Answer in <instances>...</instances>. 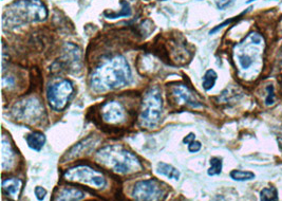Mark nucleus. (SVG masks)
I'll return each instance as SVG.
<instances>
[{"mask_svg": "<svg viewBox=\"0 0 282 201\" xmlns=\"http://www.w3.org/2000/svg\"><path fill=\"white\" fill-rule=\"evenodd\" d=\"M131 81V69L127 60L116 55L96 67L90 77V85L96 92H107L127 86Z\"/></svg>", "mask_w": 282, "mask_h": 201, "instance_id": "1", "label": "nucleus"}, {"mask_svg": "<svg viewBox=\"0 0 282 201\" xmlns=\"http://www.w3.org/2000/svg\"><path fill=\"white\" fill-rule=\"evenodd\" d=\"M264 39L257 32H252L234 49V58L244 77H255L261 71L264 53Z\"/></svg>", "mask_w": 282, "mask_h": 201, "instance_id": "2", "label": "nucleus"}, {"mask_svg": "<svg viewBox=\"0 0 282 201\" xmlns=\"http://www.w3.org/2000/svg\"><path fill=\"white\" fill-rule=\"evenodd\" d=\"M47 17V7L40 0H17L6 9L3 26L5 29H14L31 22L43 21Z\"/></svg>", "mask_w": 282, "mask_h": 201, "instance_id": "3", "label": "nucleus"}, {"mask_svg": "<svg viewBox=\"0 0 282 201\" xmlns=\"http://www.w3.org/2000/svg\"><path fill=\"white\" fill-rule=\"evenodd\" d=\"M95 160L116 174L130 175L142 171L143 166L138 157L121 145H107L100 148Z\"/></svg>", "mask_w": 282, "mask_h": 201, "instance_id": "4", "label": "nucleus"}, {"mask_svg": "<svg viewBox=\"0 0 282 201\" xmlns=\"http://www.w3.org/2000/svg\"><path fill=\"white\" fill-rule=\"evenodd\" d=\"M163 99L160 89L151 88L146 92L143 100V107L140 115L141 125L147 128L155 127L161 120Z\"/></svg>", "mask_w": 282, "mask_h": 201, "instance_id": "5", "label": "nucleus"}, {"mask_svg": "<svg viewBox=\"0 0 282 201\" xmlns=\"http://www.w3.org/2000/svg\"><path fill=\"white\" fill-rule=\"evenodd\" d=\"M12 115L18 122L34 125L42 120L44 108L37 97H27L16 102L12 108Z\"/></svg>", "mask_w": 282, "mask_h": 201, "instance_id": "6", "label": "nucleus"}, {"mask_svg": "<svg viewBox=\"0 0 282 201\" xmlns=\"http://www.w3.org/2000/svg\"><path fill=\"white\" fill-rule=\"evenodd\" d=\"M64 178L67 181L83 183L95 188H103L107 184L104 175L88 165H77L67 170Z\"/></svg>", "mask_w": 282, "mask_h": 201, "instance_id": "7", "label": "nucleus"}, {"mask_svg": "<svg viewBox=\"0 0 282 201\" xmlns=\"http://www.w3.org/2000/svg\"><path fill=\"white\" fill-rule=\"evenodd\" d=\"M74 93V87L68 80H60L52 83L47 89L49 105L55 111H62L70 102Z\"/></svg>", "mask_w": 282, "mask_h": 201, "instance_id": "8", "label": "nucleus"}, {"mask_svg": "<svg viewBox=\"0 0 282 201\" xmlns=\"http://www.w3.org/2000/svg\"><path fill=\"white\" fill-rule=\"evenodd\" d=\"M131 196L133 199L140 201L160 200L164 196V188L155 179L143 180L134 184Z\"/></svg>", "mask_w": 282, "mask_h": 201, "instance_id": "9", "label": "nucleus"}, {"mask_svg": "<svg viewBox=\"0 0 282 201\" xmlns=\"http://www.w3.org/2000/svg\"><path fill=\"white\" fill-rule=\"evenodd\" d=\"M172 93L179 105H186L191 108L202 107V104L197 99L195 94L191 92L190 89L185 85L178 84L173 86Z\"/></svg>", "mask_w": 282, "mask_h": 201, "instance_id": "10", "label": "nucleus"}, {"mask_svg": "<svg viewBox=\"0 0 282 201\" xmlns=\"http://www.w3.org/2000/svg\"><path fill=\"white\" fill-rule=\"evenodd\" d=\"M125 109L116 100L106 103L101 108V118L108 124H120L125 120Z\"/></svg>", "mask_w": 282, "mask_h": 201, "instance_id": "11", "label": "nucleus"}, {"mask_svg": "<svg viewBox=\"0 0 282 201\" xmlns=\"http://www.w3.org/2000/svg\"><path fill=\"white\" fill-rule=\"evenodd\" d=\"M15 162V153L10 141L4 136L2 139V166L4 171L12 169Z\"/></svg>", "mask_w": 282, "mask_h": 201, "instance_id": "12", "label": "nucleus"}, {"mask_svg": "<svg viewBox=\"0 0 282 201\" xmlns=\"http://www.w3.org/2000/svg\"><path fill=\"white\" fill-rule=\"evenodd\" d=\"M95 142L96 141H95L94 137L93 138L90 137V138H87V139L81 141L80 143L75 144L74 146L67 153V155L65 156V159L70 160V159H73L75 157H78V156L83 155L86 152H89L92 147H94Z\"/></svg>", "mask_w": 282, "mask_h": 201, "instance_id": "13", "label": "nucleus"}, {"mask_svg": "<svg viewBox=\"0 0 282 201\" xmlns=\"http://www.w3.org/2000/svg\"><path fill=\"white\" fill-rule=\"evenodd\" d=\"M22 187V181L17 178H9L3 181V192L10 198L17 199Z\"/></svg>", "mask_w": 282, "mask_h": 201, "instance_id": "14", "label": "nucleus"}, {"mask_svg": "<svg viewBox=\"0 0 282 201\" xmlns=\"http://www.w3.org/2000/svg\"><path fill=\"white\" fill-rule=\"evenodd\" d=\"M85 193L81 189L75 188V187H64L58 194V197H55V200H82L85 198Z\"/></svg>", "mask_w": 282, "mask_h": 201, "instance_id": "15", "label": "nucleus"}, {"mask_svg": "<svg viewBox=\"0 0 282 201\" xmlns=\"http://www.w3.org/2000/svg\"><path fill=\"white\" fill-rule=\"evenodd\" d=\"M26 141L28 146L31 149L35 152H40L43 147V145L46 144V136H44L42 132L33 131L26 137Z\"/></svg>", "mask_w": 282, "mask_h": 201, "instance_id": "16", "label": "nucleus"}, {"mask_svg": "<svg viewBox=\"0 0 282 201\" xmlns=\"http://www.w3.org/2000/svg\"><path fill=\"white\" fill-rule=\"evenodd\" d=\"M156 172L167 177L168 179H172V180H176L178 181L179 178H180V172L174 167L171 164H167L164 162H160L156 166Z\"/></svg>", "mask_w": 282, "mask_h": 201, "instance_id": "17", "label": "nucleus"}, {"mask_svg": "<svg viewBox=\"0 0 282 201\" xmlns=\"http://www.w3.org/2000/svg\"><path fill=\"white\" fill-rule=\"evenodd\" d=\"M122 7L123 8H122L120 12H108V11H106V12H104V15L109 19H117V18H120V17L130 16L131 15V9H130L129 4L126 3V2H123Z\"/></svg>", "mask_w": 282, "mask_h": 201, "instance_id": "18", "label": "nucleus"}, {"mask_svg": "<svg viewBox=\"0 0 282 201\" xmlns=\"http://www.w3.org/2000/svg\"><path fill=\"white\" fill-rule=\"evenodd\" d=\"M231 178L235 181H250L255 179V174L249 171H240V170H235L232 171L230 174Z\"/></svg>", "mask_w": 282, "mask_h": 201, "instance_id": "19", "label": "nucleus"}, {"mask_svg": "<svg viewBox=\"0 0 282 201\" xmlns=\"http://www.w3.org/2000/svg\"><path fill=\"white\" fill-rule=\"evenodd\" d=\"M217 79H218V74L216 73L215 70L212 69L207 70L206 73L204 74V77H203V88H204L206 91L210 90V89H212L213 86H215Z\"/></svg>", "mask_w": 282, "mask_h": 201, "instance_id": "20", "label": "nucleus"}, {"mask_svg": "<svg viewBox=\"0 0 282 201\" xmlns=\"http://www.w3.org/2000/svg\"><path fill=\"white\" fill-rule=\"evenodd\" d=\"M223 162L222 159L219 157H213L210 159V167L207 172L208 176H217L220 175L222 172Z\"/></svg>", "mask_w": 282, "mask_h": 201, "instance_id": "21", "label": "nucleus"}, {"mask_svg": "<svg viewBox=\"0 0 282 201\" xmlns=\"http://www.w3.org/2000/svg\"><path fill=\"white\" fill-rule=\"evenodd\" d=\"M260 199L262 201L278 200V192H277L276 187H264L260 192Z\"/></svg>", "mask_w": 282, "mask_h": 201, "instance_id": "22", "label": "nucleus"}, {"mask_svg": "<svg viewBox=\"0 0 282 201\" xmlns=\"http://www.w3.org/2000/svg\"><path fill=\"white\" fill-rule=\"evenodd\" d=\"M266 90H267V96L265 98V104L266 105H273L274 102H275V94H274V87L273 86H268L266 88Z\"/></svg>", "mask_w": 282, "mask_h": 201, "instance_id": "23", "label": "nucleus"}, {"mask_svg": "<svg viewBox=\"0 0 282 201\" xmlns=\"http://www.w3.org/2000/svg\"><path fill=\"white\" fill-rule=\"evenodd\" d=\"M246 12H247V11H245V12H244V13H242V14H241L240 16H242V15H244V14H245ZM240 16H238V17H234V18H232V19H229V20H227V21H224V22H223V24H221V25H219V26H217L216 28H213V29H212V30H211V31H210L209 33H210V34H213V33H216L217 31H219L220 29H222V28H224V27H225V26H227V25H230V24H232V22H233V21H235L236 19H238V18H240Z\"/></svg>", "mask_w": 282, "mask_h": 201, "instance_id": "24", "label": "nucleus"}, {"mask_svg": "<svg viewBox=\"0 0 282 201\" xmlns=\"http://www.w3.org/2000/svg\"><path fill=\"white\" fill-rule=\"evenodd\" d=\"M235 0H217V8L219 10H225L233 6Z\"/></svg>", "mask_w": 282, "mask_h": 201, "instance_id": "25", "label": "nucleus"}, {"mask_svg": "<svg viewBox=\"0 0 282 201\" xmlns=\"http://www.w3.org/2000/svg\"><path fill=\"white\" fill-rule=\"evenodd\" d=\"M34 193H35V196L38 200H43L44 197L47 196V189L41 186H36L35 189H34Z\"/></svg>", "mask_w": 282, "mask_h": 201, "instance_id": "26", "label": "nucleus"}, {"mask_svg": "<svg viewBox=\"0 0 282 201\" xmlns=\"http://www.w3.org/2000/svg\"><path fill=\"white\" fill-rule=\"evenodd\" d=\"M202 147V144L199 142V141H191L189 144H188V150L190 153H198Z\"/></svg>", "mask_w": 282, "mask_h": 201, "instance_id": "27", "label": "nucleus"}, {"mask_svg": "<svg viewBox=\"0 0 282 201\" xmlns=\"http://www.w3.org/2000/svg\"><path fill=\"white\" fill-rule=\"evenodd\" d=\"M194 140H196V135H195L194 132H190V133H188V135L183 139V143L189 144L191 141H194Z\"/></svg>", "mask_w": 282, "mask_h": 201, "instance_id": "28", "label": "nucleus"}, {"mask_svg": "<svg viewBox=\"0 0 282 201\" xmlns=\"http://www.w3.org/2000/svg\"><path fill=\"white\" fill-rule=\"evenodd\" d=\"M280 62H281V65H282V50H281V53H280Z\"/></svg>", "mask_w": 282, "mask_h": 201, "instance_id": "29", "label": "nucleus"}, {"mask_svg": "<svg viewBox=\"0 0 282 201\" xmlns=\"http://www.w3.org/2000/svg\"><path fill=\"white\" fill-rule=\"evenodd\" d=\"M159 2H165V0H159Z\"/></svg>", "mask_w": 282, "mask_h": 201, "instance_id": "30", "label": "nucleus"}]
</instances>
